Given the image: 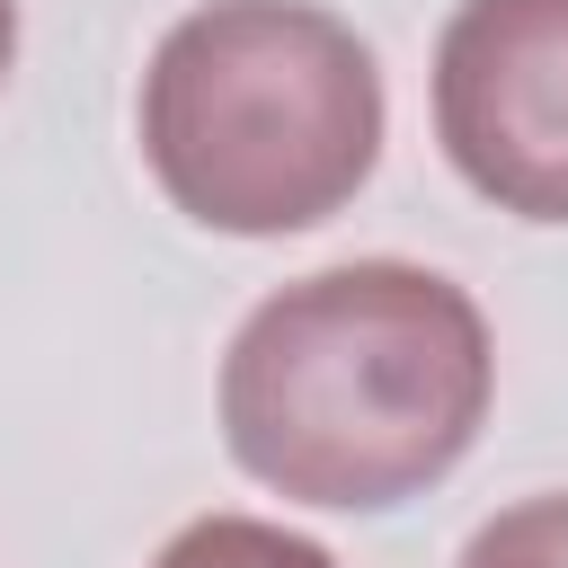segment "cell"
Segmentation results:
<instances>
[{"instance_id":"obj_3","label":"cell","mask_w":568,"mask_h":568,"mask_svg":"<svg viewBox=\"0 0 568 568\" xmlns=\"http://www.w3.org/2000/svg\"><path fill=\"white\" fill-rule=\"evenodd\" d=\"M435 142L515 222H568V0H462L435 36Z\"/></svg>"},{"instance_id":"obj_1","label":"cell","mask_w":568,"mask_h":568,"mask_svg":"<svg viewBox=\"0 0 568 568\" xmlns=\"http://www.w3.org/2000/svg\"><path fill=\"white\" fill-rule=\"evenodd\" d=\"M497 346L479 302L417 257H346L275 284L222 355L231 462L328 515L426 497L488 426Z\"/></svg>"},{"instance_id":"obj_5","label":"cell","mask_w":568,"mask_h":568,"mask_svg":"<svg viewBox=\"0 0 568 568\" xmlns=\"http://www.w3.org/2000/svg\"><path fill=\"white\" fill-rule=\"evenodd\" d=\"M453 568H568V488L488 515V524L462 541Z\"/></svg>"},{"instance_id":"obj_4","label":"cell","mask_w":568,"mask_h":568,"mask_svg":"<svg viewBox=\"0 0 568 568\" xmlns=\"http://www.w3.org/2000/svg\"><path fill=\"white\" fill-rule=\"evenodd\" d=\"M151 568H337V550H320L311 532H284L266 515H195L160 541Z\"/></svg>"},{"instance_id":"obj_6","label":"cell","mask_w":568,"mask_h":568,"mask_svg":"<svg viewBox=\"0 0 568 568\" xmlns=\"http://www.w3.org/2000/svg\"><path fill=\"white\" fill-rule=\"evenodd\" d=\"M9 62H18V0H0V80H9Z\"/></svg>"},{"instance_id":"obj_2","label":"cell","mask_w":568,"mask_h":568,"mask_svg":"<svg viewBox=\"0 0 568 568\" xmlns=\"http://www.w3.org/2000/svg\"><path fill=\"white\" fill-rule=\"evenodd\" d=\"M133 133L195 231L284 240L364 195L382 160V71L373 44L311 0H204L151 44Z\"/></svg>"}]
</instances>
